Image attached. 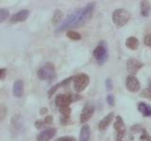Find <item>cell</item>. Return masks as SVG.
Instances as JSON below:
<instances>
[{
    "instance_id": "15",
    "label": "cell",
    "mask_w": 151,
    "mask_h": 141,
    "mask_svg": "<svg viewBox=\"0 0 151 141\" xmlns=\"http://www.w3.org/2000/svg\"><path fill=\"white\" fill-rule=\"evenodd\" d=\"M24 126V122L21 119L20 115H14L12 120V133H17L20 132Z\"/></svg>"
},
{
    "instance_id": "6",
    "label": "cell",
    "mask_w": 151,
    "mask_h": 141,
    "mask_svg": "<svg viewBox=\"0 0 151 141\" xmlns=\"http://www.w3.org/2000/svg\"><path fill=\"white\" fill-rule=\"evenodd\" d=\"M90 77L86 73H79L74 77V89L77 92H81L88 87Z\"/></svg>"
},
{
    "instance_id": "25",
    "label": "cell",
    "mask_w": 151,
    "mask_h": 141,
    "mask_svg": "<svg viewBox=\"0 0 151 141\" xmlns=\"http://www.w3.org/2000/svg\"><path fill=\"white\" fill-rule=\"evenodd\" d=\"M141 136H140V139L141 140H145V141H151V135H149V134L147 133V131H146L145 128H142L141 129Z\"/></svg>"
},
{
    "instance_id": "27",
    "label": "cell",
    "mask_w": 151,
    "mask_h": 141,
    "mask_svg": "<svg viewBox=\"0 0 151 141\" xmlns=\"http://www.w3.org/2000/svg\"><path fill=\"white\" fill-rule=\"evenodd\" d=\"M107 102L110 106H113L114 105V96L112 94H109L107 96Z\"/></svg>"
},
{
    "instance_id": "29",
    "label": "cell",
    "mask_w": 151,
    "mask_h": 141,
    "mask_svg": "<svg viewBox=\"0 0 151 141\" xmlns=\"http://www.w3.org/2000/svg\"><path fill=\"white\" fill-rule=\"evenodd\" d=\"M56 141H76V139L73 136H61V137L58 138Z\"/></svg>"
},
{
    "instance_id": "7",
    "label": "cell",
    "mask_w": 151,
    "mask_h": 141,
    "mask_svg": "<svg viewBox=\"0 0 151 141\" xmlns=\"http://www.w3.org/2000/svg\"><path fill=\"white\" fill-rule=\"evenodd\" d=\"M113 128H114L116 135H117V140L121 141V139L123 138V136L126 134V125L124 120L122 119L121 116H116L115 117V121L113 123Z\"/></svg>"
},
{
    "instance_id": "21",
    "label": "cell",
    "mask_w": 151,
    "mask_h": 141,
    "mask_svg": "<svg viewBox=\"0 0 151 141\" xmlns=\"http://www.w3.org/2000/svg\"><path fill=\"white\" fill-rule=\"evenodd\" d=\"M141 15L144 17H147L151 11V5L148 1H141Z\"/></svg>"
},
{
    "instance_id": "30",
    "label": "cell",
    "mask_w": 151,
    "mask_h": 141,
    "mask_svg": "<svg viewBox=\"0 0 151 141\" xmlns=\"http://www.w3.org/2000/svg\"><path fill=\"white\" fill-rule=\"evenodd\" d=\"M105 84H106V88H107L108 90H111V89H112V82H111V80L110 78L106 79Z\"/></svg>"
},
{
    "instance_id": "13",
    "label": "cell",
    "mask_w": 151,
    "mask_h": 141,
    "mask_svg": "<svg viewBox=\"0 0 151 141\" xmlns=\"http://www.w3.org/2000/svg\"><path fill=\"white\" fill-rule=\"evenodd\" d=\"M113 118H114V113H113V112L109 113L106 117H104L103 119L98 122V129L100 130L101 132L106 131L108 127L110 126L111 122L112 121Z\"/></svg>"
},
{
    "instance_id": "3",
    "label": "cell",
    "mask_w": 151,
    "mask_h": 141,
    "mask_svg": "<svg viewBox=\"0 0 151 141\" xmlns=\"http://www.w3.org/2000/svg\"><path fill=\"white\" fill-rule=\"evenodd\" d=\"M81 99V96L78 94H73V93H63V94H58L55 99V103L59 108L70 106L71 103L74 102H78Z\"/></svg>"
},
{
    "instance_id": "8",
    "label": "cell",
    "mask_w": 151,
    "mask_h": 141,
    "mask_svg": "<svg viewBox=\"0 0 151 141\" xmlns=\"http://www.w3.org/2000/svg\"><path fill=\"white\" fill-rule=\"evenodd\" d=\"M126 88L129 91L136 93L141 89V83L134 75H129L126 79Z\"/></svg>"
},
{
    "instance_id": "11",
    "label": "cell",
    "mask_w": 151,
    "mask_h": 141,
    "mask_svg": "<svg viewBox=\"0 0 151 141\" xmlns=\"http://www.w3.org/2000/svg\"><path fill=\"white\" fill-rule=\"evenodd\" d=\"M57 134L56 128H47L42 130L41 133L37 135V141H50Z\"/></svg>"
},
{
    "instance_id": "4",
    "label": "cell",
    "mask_w": 151,
    "mask_h": 141,
    "mask_svg": "<svg viewBox=\"0 0 151 141\" xmlns=\"http://www.w3.org/2000/svg\"><path fill=\"white\" fill-rule=\"evenodd\" d=\"M112 22L117 27H123L126 26L130 19L129 12L125 9H117L112 12Z\"/></svg>"
},
{
    "instance_id": "14",
    "label": "cell",
    "mask_w": 151,
    "mask_h": 141,
    "mask_svg": "<svg viewBox=\"0 0 151 141\" xmlns=\"http://www.w3.org/2000/svg\"><path fill=\"white\" fill-rule=\"evenodd\" d=\"M24 86H25V83H24L23 80L19 79L17 81L14 82L13 84V88H12V93L14 97L17 98H21L24 95Z\"/></svg>"
},
{
    "instance_id": "33",
    "label": "cell",
    "mask_w": 151,
    "mask_h": 141,
    "mask_svg": "<svg viewBox=\"0 0 151 141\" xmlns=\"http://www.w3.org/2000/svg\"><path fill=\"white\" fill-rule=\"evenodd\" d=\"M121 141H122V140H121Z\"/></svg>"
},
{
    "instance_id": "20",
    "label": "cell",
    "mask_w": 151,
    "mask_h": 141,
    "mask_svg": "<svg viewBox=\"0 0 151 141\" xmlns=\"http://www.w3.org/2000/svg\"><path fill=\"white\" fill-rule=\"evenodd\" d=\"M126 46L130 50H137L139 47V41L136 37H129L126 40Z\"/></svg>"
},
{
    "instance_id": "24",
    "label": "cell",
    "mask_w": 151,
    "mask_h": 141,
    "mask_svg": "<svg viewBox=\"0 0 151 141\" xmlns=\"http://www.w3.org/2000/svg\"><path fill=\"white\" fill-rule=\"evenodd\" d=\"M9 17V11L4 8L0 9V23H3L6 21Z\"/></svg>"
},
{
    "instance_id": "31",
    "label": "cell",
    "mask_w": 151,
    "mask_h": 141,
    "mask_svg": "<svg viewBox=\"0 0 151 141\" xmlns=\"http://www.w3.org/2000/svg\"><path fill=\"white\" fill-rule=\"evenodd\" d=\"M6 69L5 68H2V69H0V75H1V76H0V78H1V80H4L5 79V76H6Z\"/></svg>"
},
{
    "instance_id": "1",
    "label": "cell",
    "mask_w": 151,
    "mask_h": 141,
    "mask_svg": "<svg viewBox=\"0 0 151 141\" xmlns=\"http://www.w3.org/2000/svg\"><path fill=\"white\" fill-rule=\"evenodd\" d=\"M94 9H96V3L90 2L84 8L78 9L73 13L65 19L56 29V32H63L68 30L70 28L80 27L85 25L93 15Z\"/></svg>"
},
{
    "instance_id": "16",
    "label": "cell",
    "mask_w": 151,
    "mask_h": 141,
    "mask_svg": "<svg viewBox=\"0 0 151 141\" xmlns=\"http://www.w3.org/2000/svg\"><path fill=\"white\" fill-rule=\"evenodd\" d=\"M72 80H74V77H73V76H70V77H68V78H66V79L63 80L61 82H60V83H58V84L54 85V86L49 89V91H48V97L51 98L52 95H53V94H54L57 90H58V89H59L60 88L67 86V85L70 84V82L72 81Z\"/></svg>"
},
{
    "instance_id": "26",
    "label": "cell",
    "mask_w": 151,
    "mask_h": 141,
    "mask_svg": "<svg viewBox=\"0 0 151 141\" xmlns=\"http://www.w3.org/2000/svg\"><path fill=\"white\" fill-rule=\"evenodd\" d=\"M141 96L142 97H145V98L148 99V100L151 101V85H150V86L147 88L144 89V90L141 92Z\"/></svg>"
},
{
    "instance_id": "12",
    "label": "cell",
    "mask_w": 151,
    "mask_h": 141,
    "mask_svg": "<svg viewBox=\"0 0 151 141\" xmlns=\"http://www.w3.org/2000/svg\"><path fill=\"white\" fill-rule=\"evenodd\" d=\"M28 16H29V11L28 9H22V11H19L18 12L14 13L9 19V22H11V24L24 22L27 20Z\"/></svg>"
},
{
    "instance_id": "10",
    "label": "cell",
    "mask_w": 151,
    "mask_h": 141,
    "mask_svg": "<svg viewBox=\"0 0 151 141\" xmlns=\"http://www.w3.org/2000/svg\"><path fill=\"white\" fill-rule=\"evenodd\" d=\"M143 67H144V63L137 59L130 58L127 61V72L130 73V75H134Z\"/></svg>"
},
{
    "instance_id": "2",
    "label": "cell",
    "mask_w": 151,
    "mask_h": 141,
    "mask_svg": "<svg viewBox=\"0 0 151 141\" xmlns=\"http://www.w3.org/2000/svg\"><path fill=\"white\" fill-rule=\"evenodd\" d=\"M37 76L39 79L42 81H47L48 83H51L53 80L57 78L56 69L53 63L46 62L42 67L37 70Z\"/></svg>"
},
{
    "instance_id": "19",
    "label": "cell",
    "mask_w": 151,
    "mask_h": 141,
    "mask_svg": "<svg viewBox=\"0 0 151 141\" xmlns=\"http://www.w3.org/2000/svg\"><path fill=\"white\" fill-rule=\"evenodd\" d=\"M52 122H53V117L46 116L44 120H36L35 121V127L37 129H42V128H45V127L47 125L52 124Z\"/></svg>"
},
{
    "instance_id": "18",
    "label": "cell",
    "mask_w": 151,
    "mask_h": 141,
    "mask_svg": "<svg viewBox=\"0 0 151 141\" xmlns=\"http://www.w3.org/2000/svg\"><path fill=\"white\" fill-rule=\"evenodd\" d=\"M138 110L144 117H151V105L146 103H139Z\"/></svg>"
},
{
    "instance_id": "9",
    "label": "cell",
    "mask_w": 151,
    "mask_h": 141,
    "mask_svg": "<svg viewBox=\"0 0 151 141\" xmlns=\"http://www.w3.org/2000/svg\"><path fill=\"white\" fill-rule=\"evenodd\" d=\"M93 113H94V106L93 105H91V103H86V105H84L81 113H80V116H79L80 123L81 124L86 123V122L93 116Z\"/></svg>"
},
{
    "instance_id": "23",
    "label": "cell",
    "mask_w": 151,
    "mask_h": 141,
    "mask_svg": "<svg viewBox=\"0 0 151 141\" xmlns=\"http://www.w3.org/2000/svg\"><path fill=\"white\" fill-rule=\"evenodd\" d=\"M66 36H67L69 39L72 40V41H79L80 39H81V36H80L79 33L73 31V30H68Z\"/></svg>"
},
{
    "instance_id": "28",
    "label": "cell",
    "mask_w": 151,
    "mask_h": 141,
    "mask_svg": "<svg viewBox=\"0 0 151 141\" xmlns=\"http://www.w3.org/2000/svg\"><path fill=\"white\" fill-rule=\"evenodd\" d=\"M144 42L146 46L151 47V34H147L145 35V39H144Z\"/></svg>"
},
{
    "instance_id": "32",
    "label": "cell",
    "mask_w": 151,
    "mask_h": 141,
    "mask_svg": "<svg viewBox=\"0 0 151 141\" xmlns=\"http://www.w3.org/2000/svg\"><path fill=\"white\" fill-rule=\"evenodd\" d=\"M47 112H48V110H47V108H46V107H42V109L40 110V114H41V115H45Z\"/></svg>"
},
{
    "instance_id": "5",
    "label": "cell",
    "mask_w": 151,
    "mask_h": 141,
    "mask_svg": "<svg viewBox=\"0 0 151 141\" xmlns=\"http://www.w3.org/2000/svg\"><path fill=\"white\" fill-rule=\"evenodd\" d=\"M108 45L106 41H101L93 50V56L99 65H103L108 59Z\"/></svg>"
},
{
    "instance_id": "17",
    "label": "cell",
    "mask_w": 151,
    "mask_h": 141,
    "mask_svg": "<svg viewBox=\"0 0 151 141\" xmlns=\"http://www.w3.org/2000/svg\"><path fill=\"white\" fill-rule=\"evenodd\" d=\"M91 137V130L88 124H83L80 129L79 134V141H90Z\"/></svg>"
},
{
    "instance_id": "22",
    "label": "cell",
    "mask_w": 151,
    "mask_h": 141,
    "mask_svg": "<svg viewBox=\"0 0 151 141\" xmlns=\"http://www.w3.org/2000/svg\"><path fill=\"white\" fill-rule=\"evenodd\" d=\"M63 13L61 11H60V9H57V11H55L53 17H52V24H53L54 26L58 25V24L61 21V19H63Z\"/></svg>"
}]
</instances>
